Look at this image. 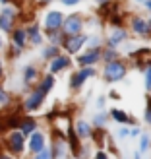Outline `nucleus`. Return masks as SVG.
Returning a JSON list of instances; mask_svg holds the SVG:
<instances>
[{
  "instance_id": "1",
  "label": "nucleus",
  "mask_w": 151,
  "mask_h": 159,
  "mask_svg": "<svg viewBox=\"0 0 151 159\" xmlns=\"http://www.w3.org/2000/svg\"><path fill=\"white\" fill-rule=\"evenodd\" d=\"M126 74V68L120 64V62H116V60H110L107 68H105V76L107 80H110V82H116V80H122Z\"/></svg>"
},
{
  "instance_id": "2",
  "label": "nucleus",
  "mask_w": 151,
  "mask_h": 159,
  "mask_svg": "<svg viewBox=\"0 0 151 159\" xmlns=\"http://www.w3.org/2000/svg\"><path fill=\"white\" fill-rule=\"evenodd\" d=\"M62 14L60 12H49L47 14V18H45V25L49 31H56L60 25H62Z\"/></svg>"
},
{
  "instance_id": "3",
  "label": "nucleus",
  "mask_w": 151,
  "mask_h": 159,
  "mask_svg": "<svg viewBox=\"0 0 151 159\" xmlns=\"http://www.w3.org/2000/svg\"><path fill=\"white\" fill-rule=\"evenodd\" d=\"M23 134L21 132H12L10 138H8V144H10V149L14 153H21L23 152Z\"/></svg>"
},
{
  "instance_id": "4",
  "label": "nucleus",
  "mask_w": 151,
  "mask_h": 159,
  "mask_svg": "<svg viewBox=\"0 0 151 159\" xmlns=\"http://www.w3.org/2000/svg\"><path fill=\"white\" fill-rule=\"evenodd\" d=\"M14 16H16V12L12 10V8H4V10L0 12V29H2V31H10Z\"/></svg>"
},
{
  "instance_id": "5",
  "label": "nucleus",
  "mask_w": 151,
  "mask_h": 159,
  "mask_svg": "<svg viewBox=\"0 0 151 159\" xmlns=\"http://www.w3.org/2000/svg\"><path fill=\"white\" fill-rule=\"evenodd\" d=\"M64 31L68 35H78L79 31H82V20H79L78 16H70L64 23Z\"/></svg>"
},
{
  "instance_id": "6",
  "label": "nucleus",
  "mask_w": 151,
  "mask_h": 159,
  "mask_svg": "<svg viewBox=\"0 0 151 159\" xmlns=\"http://www.w3.org/2000/svg\"><path fill=\"white\" fill-rule=\"evenodd\" d=\"M43 97H45V93H43L41 89L33 91V93L27 97V101H25V109H27V111H35V109H39V107H41V103H43Z\"/></svg>"
},
{
  "instance_id": "7",
  "label": "nucleus",
  "mask_w": 151,
  "mask_h": 159,
  "mask_svg": "<svg viewBox=\"0 0 151 159\" xmlns=\"http://www.w3.org/2000/svg\"><path fill=\"white\" fill-rule=\"evenodd\" d=\"M43 148H45V136L41 132H33L31 134V140H29V149L33 153H37V152H41Z\"/></svg>"
},
{
  "instance_id": "8",
  "label": "nucleus",
  "mask_w": 151,
  "mask_h": 159,
  "mask_svg": "<svg viewBox=\"0 0 151 159\" xmlns=\"http://www.w3.org/2000/svg\"><path fill=\"white\" fill-rule=\"evenodd\" d=\"M83 41H85V37H82V35H70V39L66 41V49L70 52H78L79 47L83 45Z\"/></svg>"
},
{
  "instance_id": "9",
  "label": "nucleus",
  "mask_w": 151,
  "mask_h": 159,
  "mask_svg": "<svg viewBox=\"0 0 151 159\" xmlns=\"http://www.w3.org/2000/svg\"><path fill=\"white\" fill-rule=\"evenodd\" d=\"M93 72H95V70H91V68H83L79 74H76V76L72 78V87H79L83 80H87V78H91V76H93Z\"/></svg>"
},
{
  "instance_id": "10",
  "label": "nucleus",
  "mask_w": 151,
  "mask_h": 159,
  "mask_svg": "<svg viewBox=\"0 0 151 159\" xmlns=\"http://www.w3.org/2000/svg\"><path fill=\"white\" fill-rule=\"evenodd\" d=\"M101 57V52L99 51H89V52H85L83 57H79V64H93V62H97Z\"/></svg>"
},
{
  "instance_id": "11",
  "label": "nucleus",
  "mask_w": 151,
  "mask_h": 159,
  "mask_svg": "<svg viewBox=\"0 0 151 159\" xmlns=\"http://www.w3.org/2000/svg\"><path fill=\"white\" fill-rule=\"evenodd\" d=\"M68 64H70V60H68L66 57H54L52 64H51V72H58V70L66 68Z\"/></svg>"
},
{
  "instance_id": "12",
  "label": "nucleus",
  "mask_w": 151,
  "mask_h": 159,
  "mask_svg": "<svg viewBox=\"0 0 151 159\" xmlns=\"http://www.w3.org/2000/svg\"><path fill=\"white\" fill-rule=\"evenodd\" d=\"M76 134L79 138H89L91 136V126L87 122H83V120H79L78 126H76Z\"/></svg>"
},
{
  "instance_id": "13",
  "label": "nucleus",
  "mask_w": 151,
  "mask_h": 159,
  "mask_svg": "<svg viewBox=\"0 0 151 159\" xmlns=\"http://www.w3.org/2000/svg\"><path fill=\"white\" fill-rule=\"evenodd\" d=\"M132 27H134V31H138V33H147V31H149V25L144 20H134Z\"/></svg>"
},
{
  "instance_id": "14",
  "label": "nucleus",
  "mask_w": 151,
  "mask_h": 159,
  "mask_svg": "<svg viewBox=\"0 0 151 159\" xmlns=\"http://www.w3.org/2000/svg\"><path fill=\"white\" fill-rule=\"evenodd\" d=\"M33 130H35V120L27 118V120L21 124V134H23V136H27V134H31Z\"/></svg>"
},
{
  "instance_id": "15",
  "label": "nucleus",
  "mask_w": 151,
  "mask_h": 159,
  "mask_svg": "<svg viewBox=\"0 0 151 159\" xmlns=\"http://www.w3.org/2000/svg\"><path fill=\"white\" fill-rule=\"evenodd\" d=\"M14 43L18 45V47H23V45H25V31H23V29H18V31L14 33Z\"/></svg>"
},
{
  "instance_id": "16",
  "label": "nucleus",
  "mask_w": 151,
  "mask_h": 159,
  "mask_svg": "<svg viewBox=\"0 0 151 159\" xmlns=\"http://www.w3.org/2000/svg\"><path fill=\"white\" fill-rule=\"evenodd\" d=\"M27 33H29V37H31V41H33L35 45H39V43H41V33H39V29H37L35 25H31V27H29V31H27Z\"/></svg>"
},
{
  "instance_id": "17",
  "label": "nucleus",
  "mask_w": 151,
  "mask_h": 159,
  "mask_svg": "<svg viewBox=\"0 0 151 159\" xmlns=\"http://www.w3.org/2000/svg\"><path fill=\"white\" fill-rule=\"evenodd\" d=\"M124 37H126V33H124L122 29H118L116 33H114L113 37H110V47H114V45H118V43H120V41H122Z\"/></svg>"
},
{
  "instance_id": "18",
  "label": "nucleus",
  "mask_w": 151,
  "mask_h": 159,
  "mask_svg": "<svg viewBox=\"0 0 151 159\" xmlns=\"http://www.w3.org/2000/svg\"><path fill=\"white\" fill-rule=\"evenodd\" d=\"M52 84H54V80H52V76H47V78L43 80L41 91H43V93H49V91H51V87H52Z\"/></svg>"
},
{
  "instance_id": "19",
  "label": "nucleus",
  "mask_w": 151,
  "mask_h": 159,
  "mask_svg": "<svg viewBox=\"0 0 151 159\" xmlns=\"http://www.w3.org/2000/svg\"><path fill=\"white\" fill-rule=\"evenodd\" d=\"M113 118H114L116 122H128V120H130V118L126 116V113H122V111H116V109L113 111Z\"/></svg>"
},
{
  "instance_id": "20",
  "label": "nucleus",
  "mask_w": 151,
  "mask_h": 159,
  "mask_svg": "<svg viewBox=\"0 0 151 159\" xmlns=\"http://www.w3.org/2000/svg\"><path fill=\"white\" fill-rule=\"evenodd\" d=\"M35 76H37V70H35L33 66H27V68H25V82L35 80Z\"/></svg>"
},
{
  "instance_id": "21",
  "label": "nucleus",
  "mask_w": 151,
  "mask_h": 159,
  "mask_svg": "<svg viewBox=\"0 0 151 159\" xmlns=\"http://www.w3.org/2000/svg\"><path fill=\"white\" fill-rule=\"evenodd\" d=\"M70 144H72V152H74V153H78L79 146H78V138H76V132H72V130H70Z\"/></svg>"
},
{
  "instance_id": "22",
  "label": "nucleus",
  "mask_w": 151,
  "mask_h": 159,
  "mask_svg": "<svg viewBox=\"0 0 151 159\" xmlns=\"http://www.w3.org/2000/svg\"><path fill=\"white\" fill-rule=\"evenodd\" d=\"M56 52H58V49L56 47H49V49H45V58H52V57H56Z\"/></svg>"
},
{
  "instance_id": "23",
  "label": "nucleus",
  "mask_w": 151,
  "mask_h": 159,
  "mask_svg": "<svg viewBox=\"0 0 151 159\" xmlns=\"http://www.w3.org/2000/svg\"><path fill=\"white\" fill-rule=\"evenodd\" d=\"M35 159H51V152L49 149H41V152H37V155H35Z\"/></svg>"
},
{
  "instance_id": "24",
  "label": "nucleus",
  "mask_w": 151,
  "mask_h": 159,
  "mask_svg": "<svg viewBox=\"0 0 151 159\" xmlns=\"http://www.w3.org/2000/svg\"><path fill=\"white\" fill-rule=\"evenodd\" d=\"M145 87H147V89H151V64L145 70Z\"/></svg>"
},
{
  "instance_id": "25",
  "label": "nucleus",
  "mask_w": 151,
  "mask_h": 159,
  "mask_svg": "<svg viewBox=\"0 0 151 159\" xmlns=\"http://www.w3.org/2000/svg\"><path fill=\"white\" fill-rule=\"evenodd\" d=\"M147 146H149V138L144 136L141 138V144H140V152H147Z\"/></svg>"
},
{
  "instance_id": "26",
  "label": "nucleus",
  "mask_w": 151,
  "mask_h": 159,
  "mask_svg": "<svg viewBox=\"0 0 151 159\" xmlns=\"http://www.w3.org/2000/svg\"><path fill=\"white\" fill-rule=\"evenodd\" d=\"M8 99H10V97H8V93L2 89V87H0V105H6Z\"/></svg>"
},
{
  "instance_id": "27",
  "label": "nucleus",
  "mask_w": 151,
  "mask_h": 159,
  "mask_svg": "<svg viewBox=\"0 0 151 159\" xmlns=\"http://www.w3.org/2000/svg\"><path fill=\"white\" fill-rule=\"evenodd\" d=\"M95 124H97V126H101V124H105V116H97V118H95Z\"/></svg>"
},
{
  "instance_id": "28",
  "label": "nucleus",
  "mask_w": 151,
  "mask_h": 159,
  "mask_svg": "<svg viewBox=\"0 0 151 159\" xmlns=\"http://www.w3.org/2000/svg\"><path fill=\"white\" fill-rule=\"evenodd\" d=\"M128 130H126V128H122V130H118V138H126V136H128Z\"/></svg>"
},
{
  "instance_id": "29",
  "label": "nucleus",
  "mask_w": 151,
  "mask_h": 159,
  "mask_svg": "<svg viewBox=\"0 0 151 159\" xmlns=\"http://www.w3.org/2000/svg\"><path fill=\"white\" fill-rule=\"evenodd\" d=\"M145 120L151 124V107H147V111H145Z\"/></svg>"
},
{
  "instance_id": "30",
  "label": "nucleus",
  "mask_w": 151,
  "mask_h": 159,
  "mask_svg": "<svg viewBox=\"0 0 151 159\" xmlns=\"http://www.w3.org/2000/svg\"><path fill=\"white\" fill-rule=\"evenodd\" d=\"M95 159H107V153H103V152H99L97 155H95Z\"/></svg>"
},
{
  "instance_id": "31",
  "label": "nucleus",
  "mask_w": 151,
  "mask_h": 159,
  "mask_svg": "<svg viewBox=\"0 0 151 159\" xmlns=\"http://www.w3.org/2000/svg\"><path fill=\"white\" fill-rule=\"evenodd\" d=\"M105 58H107V60H113V58H114V52H113V51H109Z\"/></svg>"
},
{
  "instance_id": "32",
  "label": "nucleus",
  "mask_w": 151,
  "mask_h": 159,
  "mask_svg": "<svg viewBox=\"0 0 151 159\" xmlns=\"http://www.w3.org/2000/svg\"><path fill=\"white\" fill-rule=\"evenodd\" d=\"M62 2H64V4H78L79 0H62Z\"/></svg>"
},
{
  "instance_id": "33",
  "label": "nucleus",
  "mask_w": 151,
  "mask_h": 159,
  "mask_svg": "<svg viewBox=\"0 0 151 159\" xmlns=\"http://www.w3.org/2000/svg\"><path fill=\"white\" fill-rule=\"evenodd\" d=\"M145 4H147V8L151 10V0H145Z\"/></svg>"
},
{
  "instance_id": "34",
  "label": "nucleus",
  "mask_w": 151,
  "mask_h": 159,
  "mask_svg": "<svg viewBox=\"0 0 151 159\" xmlns=\"http://www.w3.org/2000/svg\"><path fill=\"white\" fill-rule=\"evenodd\" d=\"M0 159H12V157H8V155H0Z\"/></svg>"
},
{
  "instance_id": "35",
  "label": "nucleus",
  "mask_w": 151,
  "mask_h": 159,
  "mask_svg": "<svg viewBox=\"0 0 151 159\" xmlns=\"http://www.w3.org/2000/svg\"><path fill=\"white\" fill-rule=\"evenodd\" d=\"M0 76H2V60H0Z\"/></svg>"
},
{
  "instance_id": "36",
  "label": "nucleus",
  "mask_w": 151,
  "mask_h": 159,
  "mask_svg": "<svg viewBox=\"0 0 151 159\" xmlns=\"http://www.w3.org/2000/svg\"><path fill=\"white\" fill-rule=\"evenodd\" d=\"M0 2H2V4H6V2H8V0H0Z\"/></svg>"
},
{
  "instance_id": "37",
  "label": "nucleus",
  "mask_w": 151,
  "mask_h": 159,
  "mask_svg": "<svg viewBox=\"0 0 151 159\" xmlns=\"http://www.w3.org/2000/svg\"><path fill=\"white\" fill-rule=\"evenodd\" d=\"M0 47H2V37H0Z\"/></svg>"
},
{
  "instance_id": "38",
  "label": "nucleus",
  "mask_w": 151,
  "mask_h": 159,
  "mask_svg": "<svg viewBox=\"0 0 151 159\" xmlns=\"http://www.w3.org/2000/svg\"><path fill=\"white\" fill-rule=\"evenodd\" d=\"M138 2H145V0H138Z\"/></svg>"
}]
</instances>
